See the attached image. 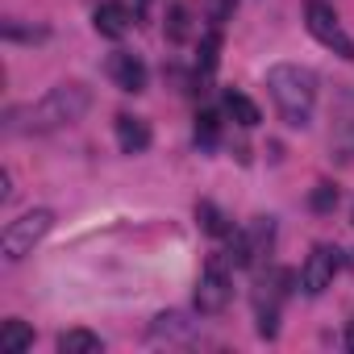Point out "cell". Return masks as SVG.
<instances>
[{
    "label": "cell",
    "instance_id": "1",
    "mask_svg": "<svg viewBox=\"0 0 354 354\" xmlns=\"http://www.w3.org/2000/svg\"><path fill=\"white\" fill-rule=\"evenodd\" d=\"M267 92L292 129H304L317 109V75L300 63H275L267 71Z\"/></svg>",
    "mask_w": 354,
    "mask_h": 354
},
{
    "label": "cell",
    "instance_id": "2",
    "mask_svg": "<svg viewBox=\"0 0 354 354\" xmlns=\"http://www.w3.org/2000/svg\"><path fill=\"white\" fill-rule=\"evenodd\" d=\"M88 109H92V92H88L80 80H71V84L50 88L38 104L26 109V117H30L26 129H38V133H46V129H63V125H75Z\"/></svg>",
    "mask_w": 354,
    "mask_h": 354
},
{
    "label": "cell",
    "instance_id": "3",
    "mask_svg": "<svg viewBox=\"0 0 354 354\" xmlns=\"http://www.w3.org/2000/svg\"><path fill=\"white\" fill-rule=\"evenodd\" d=\"M50 225H55V213H50V209H34V213H21L17 221H9L5 234H0V250H5V259H9V263L26 259V254L50 234Z\"/></svg>",
    "mask_w": 354,
    "mask_h": 354
},
{
    "label": "cell",
    "instance_id": "4",
    "mask_svg": "<svg viewBox=\"0 0 354 354\" xmlns=\"http://www.w3.org/2000/svg\"><path fill=\"white\" fill-rule=\"evenodd\" d=\"M304 26H308V34H313L325 50H333V55H342L346 63H354V38L342 30L333 5H325V0H308V5H304Z\"/></svg>",
    "mask_w": 354,
    "mask_h": 354
},
{
    "label": "cell",
    "instance_id": "5",
    "mask_svg": "<svg viewBox=\"0 0 354 354\" xmlns=\"http://www.w3.org/2000/svg\"><path fill=\"white\" fill-rule=\"evenodd\" d=\"M337 271H342V250H337V246H313V254H308L304 267H300V288H304L308 296H321V292L333 283Z\"/></svg>",
    "mask_w": 354,
    "mask_h": 354
},
{
    "label": "cell",
    "instance_id": "6",
    "mask_svg": "<svg viewBox=\"0 0 354 354\" xmlns=\"http://www.w3.org/2000/svg\"><path fill=\"white\" fill-rule=\"evenodd\" d=\"M230 296H234V279H230V271L213 259V263L201 271V283H196V308H201L205 317H213V313H221V308L230 304Z\"/></svg>",
    "mask_w": 354,
    "mask_h": 354
},
{
    "label": "cell",
    "instance_id": "7",
    "mask_svg": "<svg viewBox=\"0 0 354 354\" xmlns=\"http://www.w3.org/2000/svg\"><path fill=\"white\" fill-rule=\"evenodd\" d=\"M267 250H271V221L259 217L250 230L234 234V242H230V263H234V267H254Z\"/></svg>",
    "mask_w": 354,
    "mask_h": 354
},
{
    "label": "cell",
    "instance_id": "8",
    "mask_svg": "<svg viewBox=\"0 0 354 354\" xmlns=\"http://www.w3.org/2000/svg\"><path fill=\"white\" fill-rule=\"evenodd\" d=\"M109 80L121 88V92H146V63L138 59V55H129V50H117V55H109Z\"/></svg>",
    "mask_w": 354,
    "mask_h": 354
},
{
    "label": "cell",
    "instance_id": "9",
    "mask_svg": "<svg viewBox=\"0 0 354 354\" xmlns=\"http://www.w3.org/2000/svg\"><path fill=\"white\" fill-rule=\"evenodd\" d=\"M92 26H96L100 38H125L129 26H133V13L121 5V0H104V5H96V13H92Z\"/></svg>",
    "mask_w": 354,
    "mask_h": 354
},
{
    "label": "cell",
    "instance_id": "10",
    "mask_svg": "<svg viewBox=\"0 0 354 354\" xmlns=\"http://www.w3.org/2000/svg\"><path fill=\"white\" fill-rule=\"evenodd\" d=\"M113 125H117V146H121L125 154H142V150L150 146V125H146L142 117H129V113H121Z\"/></svg>",
    "mask_w": 354,
    "mask_h": 354
},
{
    "label": "cell",
    "instance_id": "11",
    "mask_svg": "<svg viewBox=\"0 0 354 354\" xmlns=\"http://www.w3.org/2000/svg\"><path fill=\"white\" fill-rule=\"evenodd\" d=\"M225 113H230V117H234V121H238L242 129H254V125L263 121V113H259V104H254V100H250L246 92H234V88L225 92Z\"/></svg>",
    "mask_w": 354,
    "mask_h": 354
},
{
    "label": "cell",
    "instance_id": "12",
    "mask_svg": "<svg viewBox=\"0 0 354 354\" xmlns=\"http://www.w3.org/2000/svg\"><path fill=\"white\" fill-rule=\"evenodd\" d=\"M59 350L63 354H100L104 342L92 329H67V333H59Z\"/></svg>",
    "mask_w": 354,
    "mask_h": 354
},
{
    "label": "cell",
    "instance_id": "13",
    "mask_svg": "<svg viewBox=\"0 0 354 354\" xmlns=\"http://www.w3.org/2000/svg\"><path fill=\"white\" fill-rule=\"evenodd\" d=\"M0 346H5L9 354H21V350H30V346H34V329H30L26 321L9 317V321H5V333H0Z\"/></svg>",
    "mask_w": 354,
    "mask_h": 354
},
{
    "label": "cell",
    "instance_id": "14",
    "mask_svg": "<svg viewBox=\"0 0 354 354\" xmlns=\"http://www.w3.org/2000/svg\"><path fill=\"white\" fill-rule=\"evenodd\" d=\"M196 221H201L213 238H230V234H234V225L225 221V213H221L217 205H209V201H201V205H196Z\"/></svg>",
    "mask_w": 354,
    "mask_h": 354
},
{
    "label": "cell",
    "instance_id": "15",
    "mask_svg": "<svg viewBox=\"0 0 354 354\" xmlns=\"http://www.w3.org/2000/svg\"><path fill=\"white\" fill-rule=\"evenodd\" d=\"M188 34H192V26H188V9H184V5H175V9L167 13V38H171V42H184Z\"/></svg>",
    "mask_w": 354,
    "mask_h": 354
},
{
    "label": "cell",
    "instance_id": "16",
    "mask_svg": "<svg viewBox=\"0 0 354 354\" xmlns=\"http://www.w3.org/2000/svg\"><path fill=\"white\" fill-rule=\"evenodd\" d=\"M217 138H221V117L205 109V113L196 117V142H205V146H213Z\"/></svg>",
    "mask_w": 354,
    "mask_h": 354
},
{
    "label": "cell",
    "instance_id": "17",
    "mask_svg": "<svg viewBox=\"0 0 354 354\" xmlns=\"http://www.w3.org/2000/svg\"><path fill=\"white\" fill-rule=\"evenodd\" d=\"M217 50H221V34L213 30V34L201 42V63H205V71H213V67H217Z\"/></svg>",
    "mask_w": 354,
    "mask_h": 354
},
{
    "label": "cell",
    "instance_id": "18",
    "mask_svg": "<svg viewBox=\"0 0 354 354\" xmlns=\"http://www.w3.org/2000/svg\"><path fill=\"white\" fill-rule=\"evenodd\" d=\"M333 205H337V192H333L329 184H317V192H313V209H317V213H329Z\"/></svg>",
    "mask_w": 354,
    "mask_h": 354
},
{
    "label": "cell",
    "instance_id": "19",
    "mask_svg": "<svg viewBox=\"0 0 354 354\" xmlns=\"http://www.w3.org/2000/svg\"><path fill=\"white\" fill-rule=\"evenodd\" d=\"M234 13V0H213V21H225Z\"/></svg>",
    "mask_w": 354,
    "mask_h": 354
},
{
    "label": "cell",
    "instance_id": "20",
    "mask_svg": "<svg viewBox=\"0 0 354 354\" xmlns=\"http://www.w3.org/2000/svg\"><path fill=\"white\" fill-rule=\"evenodd\" d=\"M346 346L354 350V321H350V333H346Z\"/></svg>",
    "mask_w": 354,
    "mask_h": 354
}]
</instances>
